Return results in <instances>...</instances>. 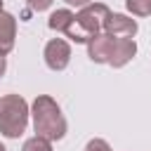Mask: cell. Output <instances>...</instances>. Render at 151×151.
I'll list each match as a JSON object with an SVG mask.
<instances>
[{
    "instance_id": "7",
    "label": "cell",
    "mask_w": 151,
    "mask_h": 151,
    "mask_svg": "<svg viewBox=\"0 0 151 151\" xmlns=\"http://www.w3.org/2000/svg\"><path fill=\"white\" fill-rule=\"evenodd\" d=\"M134 54H137L134 38H118V35H113V50H111V57H109V66L123 68L127 61H132Z\"/></svg>"
},
{
    "instance_id": "3",
    "label": "cell",
    "mask_w": 151,
    "mask_h": 151,
    "mask_svg": "<svg viewBox=\"0 0 151 151\" xmlns=\"http://www.w3.org/2000/svg\"><path fill=\"white\" fill-rule=\"evenodd\" d=\"M109 12L111 9L104 2H90V5L80 7V12L76 14V21H78V26L87 35H94V33H101L104 31V21H106Z\"/></svg>"
},
{
    "instance_id": "4",
    "label": "cell",
    "mask_w": 151,
    "mask_h": 151,
    "mask_svg": "<svg viewBox=\"0 0 151 151\" xmlns=\"http://www.w3.org/2000/svg\"><path fill=\"white\" fill-rule=\"evenodd\" d=\"M42 57H45V64L50 71H64L71 61V45L64 38H52V40H47Z\"/></svg>"
},
{
    "instance_id": "5",
    "label": "cell",
    "mask_w": 151,
    "mask_h": 151,
    "mask_svg": "<svg viewBox=\"0 0 151 151\" xmlns=\"http://www.w3.org/2000/svg\"><path fill=\"white\" fill-rule=\"evenodd\" d=\"M139 31V24L127 17V14H118V12H109L106 21H104V33L109 35H118V38H134Z\"/></svg>"
},
{
    "instance_id": "11",
    "label": "cell",
    "mask_w": 151,
    "mask_h": 151,
    "mask_svg": "<svg viewBox=\"0 0 151 151\" xmlns=\"http://www.w3.org/2000/svg\"><path fill=\"white\" fill-rule=\"evenodd\" d=\"M21 151H52V142L45 139V137H40V134H33V137H28L24 142Z\"/></svg>"
},
{
    "instance_id": "2",
    "label": "cell",
    "mask_w": 151,
    "mask_h": 151,
    "mask_svg": "<svg viewBox=\"0 0 151 151\" xmlns=\"http://www.w3.org/2000/svg\"><path fill=\"white\" fill-rule=\"evenodd\" d=\"M31 106L21 94L0 97V134L7 139H19L28 127Z\"/></svg>"
},
{
    "instance_id": "1",
    "label": "cell",
    "mask_w": 151,
    "mask_h": 151,
    "mask_svg": "<svg viewBox=\"0 0 151 151\" xmlns=\"http://www.w3.org/2000/svg\"><path fill=\"white\" fill-rule=\"evenodd\" d=\"M31 118H33V130L35 134L50 139V142H59L66 137L68 123L57 104V99H52L50 94H38L31 104Z\"/></svg>"
},
{
    "instance_id": "14",
    "label": "cell",
    "mask_w": 151,
    "mask_h": 151,
    "mask_svg": "<svg viewBox=\"0 0 151 151\" xmlns=\"http://www.w3.org/2000/svg\"><path fill=\"white\" fill-rule=\"evenodd\" d=\"M66 5H71V7H85V5H90L92 0H64Z\"/></svg>"
},
{
    "instance_id": "10",
    "label": "cell",
    "mask_w": 151,
    "mask_h": 151,
    "mask_svg": "<svg viewBox=\"0 0 151 151\" xmlns=\"http://www.w3.org/2000/svg\"><path fill=\"white\" fill-rule=\"evenodd\" d=\"M125 7L132 17H151V0H125Z\"/></svg>"
},
{
    "instance_id": "15",
    "label": "cell",
    "mask_w": 151,
    "mask_h": 151,
    "mask_svg": "<svg viewBox=\"0 0 151 151\" xmlns=\"http://www.w3.org/2000/svg\"><path fill=\"white\" fill-rule=\"evenodd\" d=\"M5 71H7V59H5V54H0V78L5 76Z\"/></svg>"
},
{
    "instance_id": "13",
    "label": "cell",
    "mask_w": 151,
    "mask_h": 151,
    "mask_svg": "<svg viewBox=\"0 0 151 151\" xmlns=\"http://www.w3.org/2000/svg\"><path fill=\"white\" fill-rule=\"evenodd\" d=\"M26 2H28V7H31L33 12H45V9L52 7L54 0H26Z\"/></svg>"
},
{
    "instance_id": "9",
    "label": "cell",
    "mask_w": 151,
    "mask_h": 151,
    "mask_svg": "<svg viewBox=\"0 0 151 151\" xmlns=\"http://www.w3.org/2000/svg\"><path fill=\"white\" fill-rule=\"evenodd\" d=\"M73 21H76V12H71V9H54L50 14V19H47V26L52 31H57V33H66Z\"/></svg>"
},
{
    "instance_id": "17",
    "label": "cell",
    "mask_w": 151,
    "mask_h": 151,
    "mask_svg": "<svg viewBox=\"0 0 151 151\" xmlns=\"http://www.w3.org/2000/svg\"><path fill=\"white\" fill-rule=\"evenodd\" d=\"M0 12H2V0H0Z\"/></svg>"
},
{
    "instance_id": "12",
    "label": "cell",
    "mask_w": 151,
    "mask_h": 151,
    "mask_svg": "<svg viewBox=\"0 0 151 151\" xmlns=\"http://www.w3.org/2000/svg\"><path fill=\"white\" fill-rule=\"evenodd\" d=\"M85 151H113V149H111V144H109L106 139L94 137V139H90V142L85 144Z\"/></svg>"
},
{
    "instance_id": "16",
    "label": "cell",
    "mask_w": 151,
    "mask_h": 151,
    "mask_svg": "<svg viewBox=\"0 0 151 151\" xmlns=\"http://www.w3.org/2000/svg\"><path fill=\"white\" fill-rule=\"evenodd\" d=\"M0 151H7V149H5V146H2V144H0Z\"/></svg>"
},
{
    "instance_id": "8",
    "label": "cell",
    "mask_w": 151,
    "mask_h": 151,
    "mask_svg": "<svg viewBox=\"0 0 151 151\" xmlns=\"http://www.w3.org/2000/svg\"><path fill=\"white\" fill-rule=\"evenodd\" d=\"M17 42V17L9 12H0V54H9Z\"/></svg>"
},
{
    "instance_id": "6",
    "label": "cell",
    "mask_w": 151,
    "mask_h": 151,
    "mask_svg": "<svg viewBox=\"0 0 151 151\" xmlns=\"http://www.w3.org/2000/svg\"><path fill=\"white\" fill-rule=\"evenodd\" d=\"M87 57L94 61V64H109V57H111V50H113V35L109 33H94L87 38Z\"/></svg>"
}]
</instances>
